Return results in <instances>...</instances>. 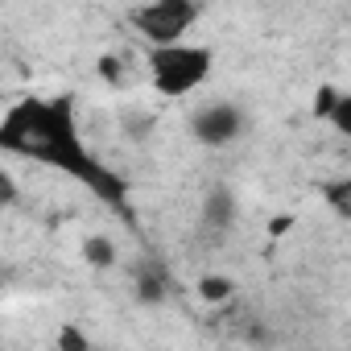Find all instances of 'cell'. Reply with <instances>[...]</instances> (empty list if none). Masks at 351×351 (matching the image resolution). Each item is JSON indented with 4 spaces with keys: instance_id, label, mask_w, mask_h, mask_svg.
<instances>
[{
    "instance_id": "cell-1",
    "label": "cell",
    "mask_w": 351,
    "mask_h": 351,
    "mask_svg": "<svg viewBox=\"0 0 351 351\" xmlns=\"http://www.w3.org/2000/svg\"><path fill=\"white\" fill-rule=\"evenodd\" d=\"M0 145L9 153H29V157H46L87 182H104L87 161V149L79 141V124H75V108L71 99H17L5 120H0Z\"/></svg>"
},
{
    "instance_id": "cell-2",
    "label": "cell",
    "mask_w": 351,
    "mask_h": 351,
    "mask_svg": "<svg viewBox=\"0 0 351 351\" xmlns=\"http://www.w3.org/2000/svg\"><path fill=\"white\" fill-rule=\"evenodd\" d=\"M215 75V50L203 42H178L149 50V83L165 99H186L203 91Z\"/></svg>"
},
{
    "instance_id": "cell-3",
    "label": "cell",
    "mask_w": 351,
    "mask_h": 351,
    "mask_svg": "<svg viewBox=\"0 0 351 351\" xmlns=\"http://www.w3.org/2000/svg\"><path fill=\"white\" fill-rule=\"evenodd\" d=\"M199 17H203V5H195V0H153V5H136L128 13L132 29L149 42V50L191 42L186 34L199 25Z\"/></svg>"
},
{
    "instance_id": "cell-4",
    "label": "cell",
    "mask_w": 351,
    "mask_h": 351,
    "mask_svg": "<svg viewBox=\"0 0 351 351\" xmlns=\"http://www.w3.org/2000/svg\"><path fill=\"white\" fill-rule=\"evenodd\" d=\"M244 128H248V116H244V108L232 104V99H211V104H203V108L191 116V132H195V141L207 145V149L236 145V141L244 136Z\"/></svg>"
},
{
    "instance_id": "cell-5",
    "label": "cell",
    "mask_w": 351,
    "mask_h": 351,
    "mask_svg": "<svg viewBox=\"0 0 351 351\" xmlns=\"http://www.w3.org/2000/svg\"><path fill=\"white\" fill-rule=\"evenodd\" d=\"M318 116L330 120L343 136H351V91L322 87V91H318Z\"/></svg>"
},
{
    "instance_id": "cell-6",
    "label": "cell",
    "mask_w": 351,
    "mask_h": 351,
    "mask_svg": "<svg viewBox=\"0 0 351 351\" xmlns=\"http://www.w3.org/2000/svg\"><path fill=\"white\" fill-rule=\"evenodd\" d=\"M322 203L330 215H339L343 223H351V173H343V178H330L322 186Z\"/></svg>"
},
{
    "instance_id": "cell-7",
    "label": "cell",
    "mask_w": 351,
    "mask_h": 351,
    "mask_svg": "<svg viewBox=\"0 0 351 351\" xmlns=\"http://www.w3.org/2000/svg\"><path fill=\"white\" fill-rule=\"evenodd\" d=\"M203 219H207L211 228H232V219H236V199H232L228 191H211V199L203 203Z\"/></svg>"
},
{
    "instance_id": "cell-8",
    "label": "cell",
    "mask_w": 351,
    "mask_h": 351,
    "mask_svg": "<svg viewBox=\"0 0 351 351\" xmlns=\"http://www.w3.org/2000/svg\"><path fill=\"white\" fill-rule=\"evenodd\" d=\"M83 261L95 265V269H112L116 265V244L108 236H87L83 240Z\"/></svg>"
},
{
    "instance_id": "cell-9",
    "label": "cell",
    "mask_w": 351,
    "mask_h": 351,
    "mask_svg": "<svg viewBox=\"0 0 351 351\" xmlns=\"http://www.w3.org/2000/svg\"><path fill=\"white\" fill-rule=\"evenodd\" d=\"M232 293H236V281H232V277H203V281H199V298L211 302V306L228 302Z\"/></svg>"
},
{
    "instance_id": "cell-10",
    "label": "cell",
    "mask_w": 351,
    "mask_h": 351,
    "mask_svg": "<svg viewBox=\"0 0 351 351\" xmlns=\"http://www.w3.org/2000/svg\"><path fill=\"white\" fill-rule=\"evenodd\" d=\"M136 289H141V302H157V298H165V277H153L149 269H141Z\"/></svg>"
},
{
    "instance_id": "cell-11",
    "label": "cell",
    "mask_w": 351,
    "mask_h": 351,
    "mask_svg": "<svg viewBox=\"0 0 351 351\" xmlns=\"http://www.w3.org/2000/svg\"><path fill=\"white\" fill-rule=\"evenodd\" d=\"M58 347H62V351H91L79 326H62V330H58Z\"/></svg>"
}]
</instances>
